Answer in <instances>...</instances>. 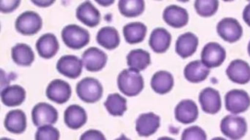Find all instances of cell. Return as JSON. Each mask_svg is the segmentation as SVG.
I'll return each instance as SVG.
<instances>
[{
	"label": "cell",
	"instance_id": "obj_44",
	"mask_svg": "<svg viewBox=\"0 0 250 140\" xmlns=\"http://www.w3.org/2000/svg\"><path fill=\"white\" fill-rule=\"evenodd\" d=\"M247 51H248L249 55H250V42H249L248 45H247Z\"/></svg>",
	"mask_w": 250,
	"mask_h": 140
},
{
	"label": "cell",
	"instance_id": "obj_32",
	"mask_svg": "<svg viewBox=\"0 0 250 140\" xmlns=\"http://www.w3.org/2000/svg\"><path fill=\"white\" fill-rule=\"evenodd\" d=\"M118 8L121 14L125 17H135L144 11L145 1L143 0H121L118 2Z\"/></svg>",
	"mask_w": 250,
	"mask_h": 140
},
{
	"label": "cell",
	"instance_id": "obj_28",
	"mask_svg": "<svg viewBox=\"0 0 250 140\" xmlns=\"http://www.w3.org/2000/svg\"><path fill=\"white\" fill-rule=\"evenodd\" d=\"M127 64L130 69L140 71L150 65V55L147 51L143 49H134L130 51L126 56Z\"/></svg>",
	"mask_w": 250,
	"mask_h": 140
},
{
	"label": "cell",
	"instance_id": "obj_3",
	"mask_svg": "<svg viewBox=\"0 0 250 140\" xmlns=\"http://www.w3.org/2000/svg\"><path fill=\"white\" fill-rule=\"evenodd\" d=\"M61 35L65 45L73 49H80L87 45L90 41L88 31L78 25H67L62 29Z\"/></svg>",
	"mask_w": 250,
	"mask_h": 140
},
{
	"label": "cell",
	"instance_id": "obj_43",
	"mask_svg": "<svg viewBox=\"0 0 250 140\" xmlns=\"http://www.w3.org/2000/svg\"><path fill=\"white\" fill-rule=\"evenodd\" d=\"M211 140H228L226 139L223 138V137H214V138L212 139Z\"/></svg>",
	"mask_w": 250,
	"mask_h": 140
},
{
	"label": "cell",
	"instance_id": "obj_38",
	"mask_svg": "<svg viewBox=\"0 0 250 140\" xmlns=\"http://www.w3.org/2000/svg\"><path fill=\"white\" fill-rule=\"evenodd\" d=\"M242 17L244 22L249 26H250V2L248 3L244 7V10H243Z\"/></svg>",
	"mask_w": 250,
	"mask_h": 140
},
{
	"label": "cell",
	"instance_id": "obj_34",
	"mask_svg": "<svg viewBox=\"0 0 250 140\" xmlns=\"http://www.w3.org/2000/svg\"><path fill=\"white\" fill-rule=\"evenodd\" d=\"M59 140L60 131L52 125L39 127L36 133V140Z\"/></svg>",
	"mask_w": 250,
	"mask_h": 140
},
{
	"label": "cell",
	"instance_id": "obj_19",
	"mask_svg": "<svg viewBox=\"0 0 250 140\" xmlns=\"http://www.w3.org/2000/svg\"><path fill=\"white\" fill-rule=\"evenodd\" d=\"M76 16L80 21L90 27L97 26L101 20L100 12L90 1H84L78 6Z\"/></svg>",
	"mask_w": 250,
	"mask_h": 140
},
{
	"label": "cell",
	"instance_id": "obj_4",
	"mask_svg": "<svg viewBox=\"0 0 250 140\" xmlns=\"http://www.w3.org/2000/svg\"><path fill=\"white\" fill-rule=\"evenodd\" d=\"M77 93L84 102L94 103L102 97L103 86L97 79L84 77L77 83Z\"/></svg>",
	"mask_w": 250,
	"mask_h": 140
},
{
	"label": "cell",
	"instance_id": "obj_12",
	"mask_svg": "<svg viewBox=\"0 0 250 140\" xmlns=\"http://www.w3.org/2000/svg\"><path fill=\"white\" fill-rule=\"evenodd\" d=\"M46 96L50 100L58 104L68 102L71 96V87L69 83L61 79H55L48 85Z\"/></svg>",
	"mask_w": 250,
	"mask_h": 140
},
{
	"label": "cell",
	"instance_id": "obj_18",
	"mask_svg": "<svg viewBox=\"0 0 250 140\" xmlns=\"http://www.w3.org/2000/svg\"><path fill=\"white\" fill-rule=\"evenodd\" d=\"M198 45L199 39L197 35L192 32H186L177 39L175 51L181 58H188L195 52Z\"/></svg>",
	"mask_w": 250,
	"mask_h": 140
},
{
	"label": "cell",
	"instance_id": "obj_42",
	"mask_svg": "<svg viewBox=\"0 0 250 140\" xmlns=\"http://www.w3.org/2000/svg\"><path fill=\"white\" fill-rule=\"evenodd\" d=\"M157 140H175L174 139L170 138V137H160V138L158 139Z\"/></svg>",
	"mask_w": 250,
	"mask_h": 140
},
{
	"label": "cell",
	"instance_id": "obj_11",
	"mask_svg": "<svg viewBox=\"0 0 250 140\" xmlns=\"http://www.w3.org/2000/svg\"><path fill=\"white\" fill-rule=\"evenodd\" d=\"M228 78L237 84L244 85L250 81V66L242 59H235L227 67Z\"/></svg>",
	"mask_w": 250,
	"mask_h": 140
},
{
	"label": "cell",
	"instance_id": "obj_26",
	"mask_svg": "<svg viewBox=\"0 0 250 140\" xmlns=\"http://www.w3.org/2000/svg\"><path fill=\"white\" fill-rule=\"evenodd\" d=\"M26 90L19 85L7 86L1 90V99L4 105L8 106H16L25 100Z\"/></svg>",
	"mask_w": 250,
	"mask_h": 140
},
{
	"label": "cell",
	"instance_id": "obj_25",
	"mask_svg": "<svg viewBox=\"0 0 250 140\" xmlns=\"http://www.w3.org/2000/svg\"><path fill=\"white\" fill-rule=\"evenodd\" d=\"M4 124L10 132L21 134L27 128V117L21 109H14L7 114Z\"/></svg>",
	"mask_w": 250,
	"mask_h": 140
},
{
	"label": "cell",
	"instance_id": "obj_20",
	"mask_svg": "<svg viewBox=\"0 0 250 140\" xmlns=\"http://www.w3.org/2000/svg\"><path fill=\"white\" fill-rule=\"evenodd\" d=\"M172 36L169 31L163 27L153 29L149 38V45L154 52L162 53L170 46Z\"/></svg>",
	"mask_w": 250,
	"mask_h": 140
},
{
	"label": "cell",
	"instance_id": "obj_27",
	"mask_svg": "<svg viewBox=\"0 0 250 140\" xmlns=\"http://www.w3.org/2000/svg\"><path fill=\"white\" fill-rule=\"evenodd\" d=\"M96 40L99 45L108 50L116 48L119 45L120 35L113 26H104L98 32Z\"/></svg>",
	"mask_w": 250,
	"mask_h": 140
},
{
	"label": "cell",
	"instance_id": "obj_21",
	"mask_svg": "<svg viewBox=\"0 0 250 140\" xmlns=\"http://www.w3.org/2000/svg\"><path fill=\"white\" fill-rule=\"evenodd\" d=\"M210 70L201 60H194L188 63L184 70L185 78L190 83H198L204 81L210 74Z\"/></svg>",
	"mask_w": 250,
	"mask_h": 140
},
{
	"label": "cell",
	"instance_id": "obj_41",
	"mask_svg": "<svg viewBox=\"0 0 250 140\" xmlns=\"http://www.w3.org/2000/svg\"><path fill=\"white\" fill-rule=\"evenodd\" d=\"M131 140L130 139L127 138L126 137H125L124 134H122V135L121 136V137H119V138L116 139V140Z\"/></svg>",
	"mask_w": 250,
	"mask_h": 140
},
{
	"label": "cell",
	"instance_id": "obj_1",
	"mask_svg": "<svg viewBox=\"0 0 250 140\" xmlns=\"http://www.w3.org/2000/svg\"><path fill=\"white\" fill-rule=\"evenodd\" d=\"M118 86L120 90L126 96H137L144 88V79L140 71L125 69L118 75Z\"/></svg>",
	"mask_w": 250,
	"mask_h": 140
},
{
	"label": "cell",
	"instance_id": "obj_10",
	"mask_svg": "<svg viewBox=\"0 0 250 140\" xmlns=\"http://www.w3.org/2000/svg\"><path fill=\"white\" fill-rule=\"evenodd\" d=\"M199 102L202 109L206 113L216 114L222 107L220 93L216 89L211 87L205 88L199 94Z\"/></svg>",
	"mask_w": 250,
	"mask_h": 140
},
{
	"label": "cell",
	"instance_id": "obj_36",
	"mask_svg": "<svg viewBox=\"0 0 250 140\" xmlns=\"http://www.w3.org/2000/svg\"><path fill=\"white\" fill-rule=\"evenodd\" d=\"M20 2V0H0V11L11 13L19 7Z\"/></svg>",
	"mask_w": 250,
	"mask_h": 140
},
{
	"label": "cell",
	"instance_id": "obj_8",
	"mask_svg": "<svg viewBox=\"0 0 250 140\" xmlns=\"http://www.w3.org/2000/svg\"><path fill=\"white\" fill-rule=\"evenodd\" d=\"M42 17L34 11L24 12L18 16L15 22L17 30L25 35L37 33L42 29Z\"/></svg>",
	"mask_w": 250,
	"mask_h": 140
},
{
	"label": "cell",
	"instance_id": "obj_23",
	"mask_svg": "<svg viewBox=\"0 0 250 140\" xmlns=\"http://www.w3.org/2000/svg\"><path fill=\"white\" fill-rule=\"evenodd\" d=\"M85 109L80 105H72L68 106L64 113V121L67 126L71 129H79L87 122Z\"/></svg>",
	"mask_w": 250,
	"mask_h": 140
},
{
	"label": "cell",
	"instance_id": "obj_9",
	"mask_svg": "<svg viewBox=\"0 0 250 140\" xmlns=\"http://www.w3.org/2000/svg\"><path fill=\"white\" fill-rule=\"evenodd\" d=\"M32 118L37 127L51 125L58 121V110L52 105L46 102H40L35 105L32 110Z\"/></svg>",
	"mask_w": 250,
	"mask_h": 140
},
{
	"label": "cell",
	"instance_id": "obj_13",
	"mask_svg": "<svg viewBox=\"0 0 250 140\" xmlns=\"http://www.w3.org/2000/svg\"><path fill=\"white\" fill-rule=\"evenodd\" d=\"M161 118L153 112L141 114L136 121V131L140 137H150L160 127Z\"/></svg>",
	"mask_w": 250,
	"mask_h": 140
},
{
	"label": "cell",
	"instance_id": "obj_6",
	"mask_svg": "<svg viewBox=\"0 0 250 140\" xmlns=\"http://www.w3.org/2000/svg\"><path fill=\"white\" fill-rule=\"evenodd\" d=\"M218 35L226 42L232 43L241 39L243 35V27L237 19L234 18H223L216 25Z\"/></svg>",
	"mask_w": 250,
	"mask_h": 140
},
{
	"label": "cell",
	"instance_id": "obj_16",
	"mask_svg": "<svg viewBox=\"0 0 250 140\" xmlns=\"http://www.w3.org/2000/svg\"><path fill=\"white\" fill-rule=\"evenodd\" d=\"M107 62V55L104 51L96 47L86 50L83 55V63L88 71H98L102 70Z\"/></svg>",
	"mask_w": 250,
	"mask_h": 140
},
{
	"label": "cell",
	"instance_id": "obj_37",
	"mask_svg": "<svg viewBox=\"0 0 250 140\" xmlns=\"http://www.w3.org/2000/svg\"><path fill=\"white\" fill-rule=\"evenodd\" d=\"M80 140H106V138L99 130L90 129L83 133Z\"/></svg>",
	"mask_w": 250,
	"mask_h": 140
},
{
	"label": "cell",
	"instance_id": "obj_24",
	"mask_svg": "<svg viewBox=\"0 0 250 140\" xmlns=\"http://www.w3.org/2000/svg\"><path fill=\"white\" fill-rule=\"evenodd\" d=\"M150 86L156 93L165 94L173 88V76L169 71L165 70L156 71L150 80Z\"/></svg>",
	"mask_w": 250,
	"mask_h": 140
},
{
	"label": "cell",
	"instance_id": "obj_15",
	"mask_svg": "<svg viewBox=\"0 0 250 140\" xmlns=\"http://www.w3.org/2000/svg\"><path fill=\"white\" fill-rule=\"evenodd\" d=\"M198 106L195 102L191 99H183L175 106V119L181 123L194 122L198 118Z\"/></svg>",
	"mask_w": 250,
	"mask_h": 140
},
{
	"label": "cell",
	"instance_id": "obj_33",
	"mask_svg": "<svg viewBox=\"0 0 250 140\" xmlns=\"http://www.w3.org/2000/svg\"><path fill=\"white\" fill-rule=\"evenodd\" d=\"M219 8L217 0H196L194 9L199 16L202 17H210L213 16Z\"/></svg>",
	"mask_w": 250,
	"mask_h": 140
},
{
	"label": "cell",
	"instance_id": "obj_22",
	"mask_svg": "<svg viewBox=\"0 0 250 140\" xmlns=\"http://www.w3.org/2000/svg\"><path fill=\"white\" fill-rule=\"evenodd\" d=\"M36 49L39 55L43 58H52L56 55L59 50L58 38L52 33L42 35L36 42Z\"/></svg>",
	"mask_w": 250,
	"mask_h": 140
},
{
	"label": "cell",
	"instance_id": "obj_2",
	"mask_svg": "<svg viewBox=\"0 0 250 140\" xmlns=\"http://www.w3.org/2000/svg\"><path fill=\"white\" fill-rule=\"evenodd\" d=\"M222 134L231 140H239L247 132V122L245 118L237 115H228L222 118L220 122Z\"/></svg>",
	"mask_w": 250,
	"mask_h": 140
},
{
	"label": "cell",
	"instance_id": "obj_7",
	"mask_svg": "<svg viewBox=\"0 0 250 140\" xmlns=\"http://www.w3.org/2000/svg\"><path fill=\"white\" fill-rule=\"evenodd\" d=\"M226 51L220 44L210 42L203 47L200 56L202 62L210 69L222 65L226 58Z\"/></svg>",
	"mask_w": 250,
	"mask_h": 140
},
{
	"label": "cell",
	"instance_id": "obj_40",
	"mask_svg": "<svg viewBox=\"0 0 250 140\" xmlns=\"http://www.w3.org/2000/svg\"><path fill=\"white\" fill-rule=\"evenodd\" d=\"M97 2L103 6H108L110 4H112L114 1L113 0L112 1H97Z\"/></svg>",
	"mask_w": 250,
	"mask_h": 140
},
{
	"label": "cell",
	"instance_id": "obj_45",
	"mask_svg": "<svg viewBox=\"0 0 250 140\" xmlns=\"http://www.w3.org/2000/svg\"><path fill=\"white\" fill-rule=\"evenodd\" d=\"M1 140H11V139H9V138H6V137H3V138L1 139Z\"/></svg>",
	"mask_w": 250,
	"mask_h": 140
},
{
	"label": "cell",
	"instance_id": "obj_30",
	"mask_svg": "<svg viewBox=\"0 0 250 140\" xmlns=\"http://www.w3.org/2000/svg\"><path fill=\"white\" fill-rule=\"evenodd\" d=\"M11 55L16 64L20 66H30L34 61L35 54L27 44L18 43L11 50Z\"/></svg>",
	"mask_w": 250,
	"mask_h": 140
},
{
	"label": "cell",
	"instance_id": "obj_35",
	"mask_svg": "<svg viewBox=\"0 0 250 140\" xmlns=\"http://www.w3.org/2000/svg\"><path fill=\"white\" fill-rule=\"evenodd\" d=\"M181 140H207V134L201 127L192 125L183 131Z\"/></svg>",
	"mask_w": 250,
	"mask_h": 140
},
{
	"label": "cell",
	"instance_id": "obj_29",
	"mask_svg": "<svg viewBox=\"0 0 250 140\" xmlns=\"http://www.w3.org/2000/svg\"><path fill=\"white\" fill-rule=\"evenodd\" d=\"M123 32L127 42L130 44L138 43L146 37L147 26L142 22H131L124 26Z\"/></svg>",
	"mask_w": 250,
	"mask_h": 140
},
{
	"label": "cell",
	"instance_id": "obj_39",
	"mask_svg": "<svg viewBox=\"0 0 250 140\" xmlns=\"http://www.w3.org/2000/svg\"><path fill=\"white\" fill-rule=\"evenodd\" d=\"M33 2L36 5L39 6V7H48V6L53 4L55 1H52V0H38V1H33Z\"/></svg>",
	"mask_w": 250,
	"mask_h": 140
},
{
	"label": "cell",
	"instance_id": "obj_14",
	"mask_svg": "<svg viewBox=\"0 0 250 140\" xmlns=\"http://www.w3.org/2000/svg\"><path fill=\"white\" fill-rule=\"evenodd\" d=\"M83 60L74 55H62L57 63V70L69 78H77L83 71Z\"/></svg>",
	"mask_w": 250,
	"mask_h": 140
},
{
	"label": "cell",
	"instance_id": "obj_5",
	"mask_svg": "<svg viewBox=\"0 0 250 140\" xmlns=\"http://www.w3.org/2000/svg\"><path fill=\"white\" fill-rule=\"evenodd\" d=\"M225 108L232 115L246 112L250 106V96L242 89H232L225 96Z\"/></svg>",
	"mask_w": 250,
	"mask_h": 140
},
{
	"label": "cell",
	"instance_id": "obj_17",
	"mask_svg": "<svg viewBox=\"0 0 250 140\" xmlns=\"http://www.w3.org/2000/svg\"><path fill=\"white\" fill-rule=\"evenodd\" d=\"M163 19L169 26L174 28H182L188 23L189 16L184 7L171 4L164 10Z\"/></svg>",
	"mask_w": 250,
	"mask_h": 140
},
{
	"label": "cell",
	"instance_id": "obj_31",
	"mask_svg": "<svg viewBox=\"0 0 250 140\" xmlns=\"http://www.w3.org/2000/svg\"><path fill=\"white\" fill-rule=\"evenodd\" d=\"M104 106L110 115L122 116L127 109V101L119 93H111L104 102Z\"/></svg>",
	"mask_w": 250,
	"mask_h": 140
}]
</instances>
